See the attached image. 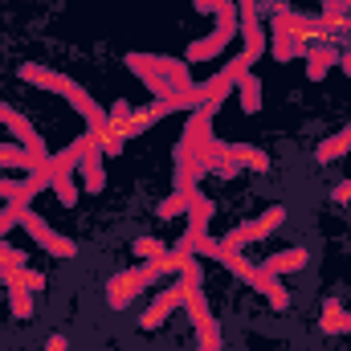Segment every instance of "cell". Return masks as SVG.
<instances>
[{
    "instance_id": "obj_2",
    "label": "cell",
    "mask_w": 351,
    "mask_h": 351,
    "mask_svg": "<svg viewBox=\"0 0 351 351\" xmlns=\"http://www.w3.org/2000/svg\"><path fill=\"white\" fill-rule=\"evenodd\" d=\"M21 225H25V229L33 233V241H37L41 250H49L53 258H74V254H78V245H74V241H66V237H62L58 229H49V225H45V221H41V217H37L33 208H25Z\"/></svg>"
},
{
    "instance_id": "obj_14",
    "label": "cell",
    "mask_w": 351,
    "mask_h": 351,
    "mask_svg": "<svg viewBox=\"0 0 351 351\" xmlns=\"http://www.w3.org/2000/svg\"><path fill=\"white\" fill-rule=\"evenodd\" d=\"M135 254H139V258H164L168 245H164L160 237H139V241H135Z\"/></svg>"
},
{
    "instance_id": "obj_3",
    "label": "cell",
    "mask_w": 351,
    "mask_h": 351,
    "mask_svg": "<svg viewBox=\"0 0 351 351\" xmlns=\"http://www.w3.org/2000/svg\"><path fill=\"white\" fill-rule=\"evenodd\" d=\"M282 221H286V208H282V204H274V208H265V213L258 217V221H254V225H241V229H233V233H229V237H225L221 245H225V250H241L245 241L269 237V233H274V229H278Z\"/></svg>"
},
{
    "instance_id": "obj_8",
    "label": "cell",
    "mask_w": 351,
    "mask_h": 351,
    "mask_svg": "<svg viewBox=\"0 0 351 351\" xmlns=\"http://www.w3.org/2000/svg\"><path fill=\"white\" fill-rule=\"evenodd\" d=\"M98 156H102V152H98V139H94V147L82 156V172H86V188L90 192L102 188V164H98Z\"/></svg>"
},
{
    "instance_id": "obj_16",
    "label": "cell",
    "mask_w": 351,
    "mask_h": 351,
    "mask_svg": "<svg viewBox=\"0 0 351 351\" xmlns=\"http://www.w3.org/2000/svg\"><path fill=\"white\" fill-rule=\"evenodd\" d=\"M180 213H188V196H184V192H176V196H168V200L160 204V217H164V221H172Z\"/></svg>"
},
{
    "instance_id": "obj_18",
    "label": "cell",
    "mask_w": 351,
    "mask_h": 351,
    "mask_svg": "<svg viewBox=\"0 0 351 351\" xmlns=\"http://www.w3.org/2000/svg\"><path fill=\"white\" fill-rule=\"evenodd\" d=\"M335 200H351V180H348V184H339V188H335Z\"/></svg>"
},
{
    "instance_id": "obj_19",
    "label": "cell",
    "mask_w": 351,
    "mask_h": 351,
    "mask_svg": "<svg viewBox=\"0 0 351 351\" xmlns=\"http://www.w3.org/2000/svg\"><path fill=\"white\" fill-rule=\"evenodd\" d=\"M49 351H66V335H53L49 339Z\"/></svg>"
},
{
    "instance_id": "obj_10",
    "label": "cell",
    "mask_w": 351,
    "mask_h": 351,
    "mask_svg": "<svg viewBox=\"0 0 351 351\" xmlns=\"http://www.w3.org/2000/svg\"><path fill=\"white\" fill-rule=\"evenodd\" d=\"M8 290H12V315H16V319H29V315H33V298H29L33 290H25L21 282L8 286Z\"/></svg>"
},
{
    "instance_id": "obj_15",
    "label": "cell",
    "mask_w": 351,
    "mask_h": 351,
    "mask_svg": "<svg viewBox=\"0 0 351 351\" xmlns=\"http://www.w3.org/2000/svg\"><path fill=\"white\" fill-rule=\"evenodd\" d=\"M241 98H245V110H258L262 106V90H258V78H241Z\"/></svg>"
},
{
    "instance_id": "obj_12",
    "label": "cell",
    "mask_w": 351,
    "mask_h": 351,
    "mask_svg": "<svg viewBox=\"0 0 351 351\" xmlns=\"http://www.w3.org/2000/svg\"><path fill=\"white\" fill-rule=\"evenodd\" d=\"M53 188H58V196H62V204H74V200H78V184H74V172H62V176H53Z\"/></svg>"
},
{
    "instance_id": "obj_17",
    "label": "cell",
    "mask_w": 351,
    "mask_h": 351,
    "mask_svg": "<svg viewBox=\"0 0 351 351\" xmlns=\"http://www.w3.org/2000/svg\"><path fill=\"white\" fill-rule=\"evenodd\" d=\"M21 286H25V290H45V274H37V269H21Z\"/></svg>"
},
{
    "instance_id": "obj_6",
    "label": "cell",
    "mask_w": 351,
    "mask_h": 351,
    "mask_svg": "<svg viewBox=\"0 0 351 351\" xmlns=\"http://www.w3.org/2000/svg\"><path fill=\"white\" fill-rule=\"evenodd\" d=\"M233 29H237L233 21H221L213 37H204V41H196V45L188 49V62H200V58H213V53H221V41H229V37H233Z\"/></svg>"
},
{
    "instance_id": "obj_5",
    "label": "cell",
    "mask_w": 351,
    "mask_h": 351,
    "mask_svg": "<svg viewBox=\"0 0 351 351\" xmlns=\"http://www.w3.org/2000/svg\"><path fill=\"white\" fill-rule=\"evenodd\" d=\"M176 306H184V282L168 286V290H164V294H160V298H156V302L143 311L139 327H143V331H156V327H160V323H164V319H168V315L176 311Z\"/></svg>"
},
{
    "instance_id": "obj_9",
    "label": "cell",
    "mask_w": 351,
    "mask_h": 351,
    "mask_svg": "<svg viewBox=\"0 0 351 351\" xmlns=\"http://www.w3.org/2000/svg\"><path fill=\"white\" fill-rule=\"evenodd\" d=\"M343 152H351V127L343 135H335V139H327V143L319 147V160L327 164V160H335V156H343Z\"/></svg>"
},
{
    "instance_id": "obj_4",
    "label": "cell",
    "mask_w": 351,
    "mask_h": 351,
    "mask_svg": "<svg viewBox=\"0 0 351 351\" xmlns=\"http://www.w3.org/2000/svg\"><path fill=\"white\" fill-rule=\"evenodd\" d=\"M0 123H4V127H8V131L21 139V143H25V152H29L37 164H45V160H49V156H45V143L37 139V131H33V127H29V123H25V119H21L12 106H0Z\"/></svg>"
},
{
    "instance_id": "obj_7",
    "label": "cell",
    "mask_w": 351,
    "mask_h": 351,
    "mask_svg": "<svg viewBox=\"0 0 351 351\" xmlns=\"http://www.w3.org/2000/svg\"><path fill=\"white\" fill-rule=\"evenodd\" d=\"M298 265H306V250H290V254H278V258H269L262 269H265V274H290V269H298Z\"/></svg>"
},
{
    "instance_id": "obj_11",
    "label": "cell",
    "mask_w": 351,
    "mask_h": 351,
    "mask_svg": "<svg viewBox=\"0 0 351 351\" xmlns=\"http://www.w3.org/2000/svg\"><path fill=\"white\" fill-rule=\"evenodd\" d=\"M0 164H4V168H33L37 160H33L29 152H21V147H0ZM37 168H41V164H37Z\"/></svg>"
},
{
    "instance_id": "obj_1",
    "label": "cell",
    "mask_w": 351,
    "mask_h": 351,
    "mask_svg": "<svg viewBox=\"0 0 351 351\" xmlns=\"http://www.w3.org/2000/svg\"><path fill=\"white\" fill-rule=\"evenodd\" d=\"M21 78L33 82V86H49V90H58V94H66V98L90 119V131H98V127L110 119V114H102V106H98L82 86H74L70 78H62V74H53V70H45V66H21Z\"/></svg>"
},
{
    "instance_id": "obj_13",
    "label": "cell",
    "mask_w": 351,
    "mask_h": 351,
    "mask_svg": "<svg viewBox=\"0 0 351 351\" xmlns=\"http://www.w3.org/2000/svg\"><path fill=\"white\" fill-rule=\"evenodd\" d=\"M21 217H25V204H16V200H8L4 208H0V237L12 229V225H21Z\"/></svg>"
}]
</instances>
